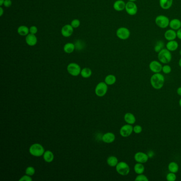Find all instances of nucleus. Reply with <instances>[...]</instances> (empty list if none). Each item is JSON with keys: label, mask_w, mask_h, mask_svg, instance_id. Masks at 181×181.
Returning <instances> with one entry per match:
<instances>
[{"label": "nucleus", "mask_w": 181, "mask_h": 181, "mask_svg": "<svg viewBox=\"0 0 181 181\" xmlns=\"http://www.w3.org/2000/svg\"><path fill=\"white\" fill-rule=\"evenodd\" d=\"M150 83L153 88L156 90L161 89L164 85V76L160 73L154 74L150 78Z\"/></svg>", "instance_id": "nucleus-1"}, {"label": "nucleus", "mask_w": 181, "mask_h": 181, "mask_svg": "<svg viewBox=\"0 0 181 181\" xmlns=\"http://www.w3.org/2000/svg\"><path fill=\"white\" fill-rule=\"evenodd\" d=\"M157 57L159 61L162 64H168L172 60V53L166 48H164L158 53Z\"/></svg>", "instance_id": "nucleus-2"}, {"label": "nucleus", "mask_w": 181, "mask_h": 181, "mask_svg": "<svg viewBox=\"0 0 181 181\" xmlns=\"http://www.w3.org/2000/svg\"><path fill=\"white\" fill-rule=\"evenodd\" d=\"M156 25L161 29L167 28L169 26L170 20L168 17L166 15H157L155 20Z\"/></svg>", "instance_id": "nucleus-3"}, {"label": "nucleus", "mask_w": 181, "mask_h": 181, "mask_svg": "<svg viewBox=\"0 0 181 181\" xmlns=\"http://www.w3.org/2000/svg\"><path fill=\"white\" fill-rule=\"evenodd\" d=\"M29 153L35 157H40L43 155L45 150L43 145L40 143H34L29 148Z\"/></svg>", "instance_id": "nucleus-4"}, {"label": "nucleus", "mask_w": 181, "mask_h": 181, "mask_svg": "<svg viewBox=\"0 0 181 181\" xmlns=\"http://www.w3.org/2000/svg\"><path fill=\"white\" fill-rule=\"evenodd\" d=\"M115 167L117 173L121 175H128L130 172V166L124 162H119Z\"/></svg>", "instance_id": "nucleus-5"}, {"label": "nucleus", "mask_w": 181, "mask_h": 181, "mask_svg": "<svg viewBox=\"0 0 181 181\" xmlns=\"http://www.w3.org/2000/svg\"><path fill=\"white\" fill-rule=\"evenodd\" d=\"M116 35L119 39L125 40H128L130 37L131 32L128 28L121 27L117 29Z\"/></svg>", "instance_id": "nucleus-6"}, {"label": "nucleus", "mask_w": 181, "mask_h": 181, "mask_svg": "<svg viewBox=\"0 0 181 181\" xmlns=\"http://www.w3.org/2000/svg\"><path fill=\"white\" fill-rule=\"evenodd\" d=\"M68 73L71 76L76 77L81 74V68L79 64L76 63H71L67 66Z\"/></svg>", "instance_id": "nucleus-7"}, {"label": "nucleus", "mask_w": 181, "mask_h": 181, "mask_svg": "<svg viewBox=\"0 0 181 181\" xmlns=\"http://www.w3.org/2000/svg\"><path fill=\"white\" fill-rule=\"evenodd\" d=\"M125 10L126 13H128V15L133 16V15H136L137 13H138V6L134 2L128 1L126 3Z\"/></svg>", "instance_id": "nucleus-8"}, {"label": "nucleus", "mask_w": 181, "mask_h": 181, "mask_svg": "<svg viewBox=\"0 0 181 181\" xmlns=\"http://www.w3.org/2000/svg\"><path fill=\"white\" fill-rule=\"evenodd\" d=\"M108 90L107 85L104 82H101L97 85L95 88V93L98 97H103Z\"/></svg>", "instance_id": "nucleus-9"}, {"label": "nucleus", "mask_w": 181, "mask_h": 181, "mask_svg": "<svg viewBox=\"0 0 181 181\" xmlns=\"http://www.w3.org/2000/svg\"><path fill=\"white\" fill-rule=\"evenodd\" d=\"M133 132V126H132V125L128 124L123 125L120 130V134L124 138H126L130 136Z\"/></svg>", "instance_id": "nucleus-10"}, {"label": "nucleus", "mask_w": 181, "mask_h": 181, "mask_svg": "<svg viewBox=\"0 0 181 181\" xmlns=\"http://www.w3.org/2000/svg\"><path fill=\"white\" fill-rule=\"evenodd\" d=\"M162 63L159 61L153 60L151 61L149 64L150 70L154 74L160 73L162 71Z\"/></svg>", "instance_id": "nucleus-11"}, {"label": "nucleus", "mask_w": 181, "mask_h": 181, "mask_svg": "<svg viewBox=\"0 0 181 181\" xmlns=\"http://www.w3.org/2000/svg\"><path fill=\"white\" fill-rule=\"evenodd\" d=\"M149 158L147 154L142 151H138L135 154L134 156V160L136 162L142 164H145V162H147Z\"/></svg>", "instance_id": "nucleus-12"}, {"label": "nucleus", "mask_w": 181, "mask_h": 181, "mask_svg": "<svg viewBox=\"0 0 181 181\" xmlns=\"http://www.w3.org/2000/svg\"><path fill=\"white\" fill-rule=\"evenodd\" d=\"M74 28L71 25H65L61 29V34L64 37H69L74 32Z\"/></svg>", "instance_id": "nucleus-13"}, {"label": "nucleus", "mask_w": 181, "mask_h": 181, "mask_svg": "<svg viewBox=\"0 0 181 181\" xmlns=\"http://www.w3.org/2000/svg\"><path fill=\"white\" fill-rule=\"evenodd\" d=\"M164 37L167 41L175 40L177 38L176 31L172 29L166 30L164 33Z\"/></svg>", "instance_id": "nucleus-14"}, {"label": "nucleus", "mask_w": 181, "mask_h": 181, "mask_svg": "<svg viewBox=\"0 0 181 181\" xmlns=\"http://www.w3.org/2000/svg\"><path fill=\"white\" fill-rule=\"evenodd\" d=\"M37 38L35 35L29 34L26 37V42L28 45L34 46L37 43Z\"/></svg>", "instance_id": "nucleus-15"}, {"label": "nucleus", "mask_w": 181, "mask_h": 181, "mask_svg": "<svg viewBox=\"0 0 181 181\" xmlns=\"http://www.w3.org/2000/svg\"><path fill=\"white\" fill-rule=\"evenodd\" d=\"M126 6V3L123 0H116L113 4L114 9L118 12L122 11L124 10Z\"/></svg>", "instance_id": "nucleus-16"}, {"label": "nucleus", "mask_w": 181, "mask_h": 181, "mask_svg": "<svg viewBox=\"0 0 181 181\" xmlns=\"http://www.w3.org/2000/svg\"><path fill=\"white\" fill-rule=\"evenodd\" d=\"M115 140V134L112 132L106 133L102 137V140L106 143H111Z\"/></svg>", "instance_id": "nucleus-17"}, {"label": "nucleus", "mask_w": 181, "mask_h": 181, "mask_svg": "<svg viewBox=\"0 0 181 181\" xmlns=\"http://www.w3.org/2000/svg\"><path fill=\"white\" fill-rule=\"evenodd\" d=\"M165 46L168 51L172 52L176 51L179 48V45L176 40H173L168 41V42L166 43Z\"/></svg>", "instance_id": "nucleus-18"}, {"label": "nucleus", "mask_w": 181, "mask_h": 181, "mask_svg": "<svg viewBox=\"0 0 181 181\" xmlns=\"http://www.w3.org/2000/svg\"><path fill=\"white\" fill-rule=\"evenodd\" d=\"M169 27L170 28L177 31L181 28V21L177 18L172 19L170 20Z\"/></svg>", "instance_id": "nucleus-19"}, {"label": "nucleus", "mask_w": 181, "mask_h": 181, "mask_svg": "<svg viewBox=\"0 0 181 181\" xmlns=\"http://www.w3.org/2000/svg\"><path fill=\"white\" fill-rule=\"evenodd\" d=\"M160 8L163 10H168L172 7L173 0H159Z\"/></svg>", "instance_id": "nucleus-20"}, {"label": "nucleus", "mask_w": 181, "mask_h": 181, "mask_svg": "<svg viewBox=\"0 0 181 181\" xmlns=\"http://www.w3.org/2000/svg\"><path fill=\"white\" fill-rule=\"evenodd\" d=\"M124 120L126 124L133 125L136 122V118L133 114L131 113H126L124 116Z\"/></svg>", "instance_id": "nucleus-21"}, {"label": "nucleus", "mask_w": 181, "mask_h": 181, "mask_svg": "<svg viewBox=\"0 0 181 181\" xmlns=\"http://www.w3.org/2000/svg\"><path fill=\"white\" fill-rule=\"evenodd\" d=\"M17 32L19 35L22 36H26L29 34V28L27 26L23 25L18 28Z\"/></svg>", "instance_id": "nucleus-22"}, {"label": "nucleus", "mask_w": 181, "mask_h": 181, "mask_svg": "<svg viewBox=\"0 0 181 181\" xmlns=\"http://www.w3.org/2000/svg\"><path fill=\"white\" fill-rule=\"evenodd\" d=\"M43 158L46 162H53L54 158V154L50 150H47V151H45V153L43 154Z\"/></svg>", "instance_id": "nucleus-23"}, {"label": "nucleus", "mask_w": 181, "mask_h": 181, "mask_svg": "<svg viewBox=\"0 0 181 181\" xmlns=\"http://www.w3.org/2000/svg\"><path fill=\"white\" fill-rule=\"evenodd\" d=\"M76 48L75 44L72 43H67L64 45L63 50L64 52L68 54H71L74 52V50Z\"/></svg>", "instance_id": "nucleus-24"}, {"label": "nucleus", "mask_w": 181, "mask_h": 181, "mask_svg": "<svg viewBox=\"0 0 181 181\" xmlns=\"http://www.w3.org/2000/svg\"><path fill=\"white\" fill-rule=\"evenodd\" d=\"M134 170L137 174H143L145 170V167L143 164L137 162V164L134 165Z\"/></svg>", "instance_id": "nucleus-25"}, {"label": "nucleus", "mask_w": 181, "mask_h": 181, "mask_svg": "<svg viewBox=\"0 0 181 181\" xmlns=\"http://www.w3.org/2000/svg\"><path fill=\"white\" fill-rule=\"evenodd\" d=\"M168 169L170 172L177 173L179 170V166L177 162H172L168 164Z\"/></svg>", "instance_id": "nucleus-26"}, {"label": "nucleus", "mask_w": 181, "mask_h": 181, "mask_svg": "<svg viewBox=\"0 0 181 181\" xmlns=\"http://www.w3.org/2000/svg\"><path fill=\"white\" fill-rule=\"evenodd\" d=\"M107 163L111 167H116L117 164L119 163V160L116 157L111 156L109 157H108L107 159Z\"/></svg>", "instance_id": "nucleus-27"}, {"label": "nucleus", "mask_w": 181, "mask_h": 181, "mask_svg": "<svg viewBox=\"0 0 181 181\" xmlns=\"http://www.w3.org/2000/svg\"><path fill=\"white\" fill-rule=\"evenodd\" d=\"M116 78L113 74H109L106 76L105 79V82L107 85H113L116 82Z\"/></svg>", "instance_id": "nucleus-28"}, {"label": "nucleus", "mask_w": 181, "mask_h": 181, "mask_svg": "<svg viewBox=\"0 0 181 181\" xmlns=\"http://www.w3.org/2000/svg\"><path fill=\"white\" fill-rule=\"evenodd\" d=\"M164 42L162 40H158L157 42L154 46V51L156 53H159L160 51L164 48Z\"/></svg>", "instance_id": "nucleus-29"}, {"label": "nucleus", "mask_w": 181, "mask_h": 181, "mask_svg": "<svg viewBox=\"0 0 181 181\" xmlns=\"http://www.w3.org/2000/svg\"><path fill=\"white\" fill-rule=\"evenodd\" d=\"M81 76L84 78H88L91 77L92 74V71L90 69L88 68H83L81 70Z\"/></svg>", "instance_id": "nucleus-30"}, {"label": "nucleus", "mask_w": 181, "mask_h": 181, "mask_svg": "<svg viewBox=\"0 0 181 181\" xmlns=\"http://www.w3.org/2000/svg\"><path fill=\"white\" fill-rule=\"evenodd\" d=\"M166 180L168 181H175L177 177L176 175V173L170 172L169 173L167 174L166 177Z\"/></svg>", "instance_id": "nucleus-31"}, {"label": "nucleus", "mask_w": 181, "mask_h": 181, "mask_svg": "<svg viewBox=\"0 0 181 181\" xmlns=\"http://www.w3.org/2000/svg\"><path fill=\"white\" fill-rule=\"evenodd\" d=\"M136 181H149V179L147 176L144 175L143 174H138L135 179Z\"/></svg>", "instance_id": "nucleus-32"}, {"label": "nucleus", "mask_w": 181, "mask_h": 181, "mask_svg": "<svg viewBox=\"0 0 181 181\" xmlns=\"http://www.w3.org/2000/svg\"><path fill=\"white\" fill-rule=\"evenodd\" d=\"M162 72L166 74H170L172 72V68L168 64H165L164 66H162Z\"/></svg>", "instance_id": "nucleus-33"}, {"label": "nucleus", "mask_w": 181, "mask_h": 181, "mask_svg": "<svg viewBox=\"0 0 181 181\" xmlns=\"http://www.w3.org/2000/svg\"><path fill=\"white\" fill-rule=\"evenodd\" d=\"M26 174L29 176H32L35 173V170L34 167L29 166L26 169Z\"/></svg>", "instance_id": "nucleus-34"}, {"label": "nucleus", "mask_w": 181, "mask_h": 181, "mask_svg": "<svg viewBox=\"0 0 181 181\" xmlns=\"http://www.w3.org/2000/svg\"><path fill=\"white\" fill-rule=\"evenodd\" d=\"M80 24H81V23H80L79 20L76 19H74L71 21L70 25H71L72 27L74 28H77L80 26Z\"/></svg>", "instance_id": "nucleus-35"}, {"label": "nucleus", "mask_w": 181, "mask_h": 181, "mask_svg": "<svg viewBox=\"0 0 181 181\" xmlns=\"http://www.w3.org/2000/svg\"><path fill=\"white\" fill-rule=\"evenodd\" d=\"M142 131V128L140 125H136L133 126V132L136 134H140Z\"/></svg>", "instance_id": "nucleus-36"}, {"label": "nucleus", "mask_w": 181, "mask_h": 181, "mask_svg": "<svg viewBox=\"0 0 181 181\" xmlns=\"http://www.w3.org/2000/svg\"><path fill=\"white\" fill-rule=\"evenodd\" d=\"M37 32H38V28L35 26H32L29 28V33L30 34L35 35L37 33Z\"/></svg>", "instance_id": "nucleus-37"}, {"label": "nucleus", "mask_w": 181, "mask_h": 181, "mask_svg": "<svg viewBox=\"0 0 181 181\" xmlns=\"http://www.w3.org/2000/svg\"><path fill=\"white\" fill-rule=\"evenodd\" d=\"M32 179L30 176L26 175L23 176V177H21L19 181H32Z\"/></svg>", "instance_id": "nucleus-38"}, {"label": "nucleus", "mask_w": 181, "mask_h": 181, "mask_svg": "<svg viewBox=\"0 0 181 181\" xmlns=\"http://www.w3.org/2000/svg\"><path fill=\"white\" fill-rule=\"evenodd\" d=\"M12 2L11 0H4L3 6L6 8H9L12 6Z\"/></svg>", "instance_id": "nucleus-39"}, {"label": "nucleus", "mask_w": 181, "mask_h": 181, "mask_svg": "<svg viewBox=\"0 0 181 181\" xmlns=\"http://www.w3.org/2000/svg\"><path fill=\"white\" fill-rule=\"evenodd\" d=\"M176 34H177V38L181 40V28L176 31Z\"/></svg>", "instance_id": "nucleus-40"}, {"label": "nucleus", "mask_w": 181, "mask_h": 181, "mask_svg": "<svg viewBox=\"0 0 181 181\" xmlns=\"http://www.w3.org/2000/svg\"><path fill=\"white\" fill-rule=\"evenodd\" d=\"M176 92H177V94L178 95H179V96H181V87H179L177 88Z\"/></svg>", "instance_id": "nucleus-41"}, {"label": "nucleus", "mask_w": 181, "mask_h": 181, "mask_svg": "<svg viewBox=\"0 0 181 181\" xmlns=\"http://www.w3.org/2000/svg\"><path fill=\"white\" fill-rule=\"evenodd\" d=\"M3 13H4V10L1 6L0 7V16L1 17H2V15H3Z\"/></svg>", "instance_id": "nucleus-42"}, {"label": "nucleus", "mask_w": 181, "mask_h": 181, "mask_svg": "<svg viewBox=\"0 0 181 181\" xmlns=\"http://www.w3.org/2000/svg\"><path fill=\"white\" fill-rule=\"evenodd\" d=\"M148 155L149 157H150V155H151V157H153V155H154V153H153V151H150V152H149V153L148 154Z\"/></svg>", "instance_id": "nucleus-43"}, {"label": "nucleus", "mask_w": 181, "mask_h": 181, "mask_svg": "<svg viewBox=\"0 0 181 181\" xmlns=\"http://www.w3.org/2000/svg\"><path fill=\"white\" fill-rule=\"evenodd\" d=\"M4 0H0V6H3V3H4Z\"/></svg>", "instance_id": "nucleus-44"}, {"label": "nucleus", "mask_w": 181, "mask_h": 181, "mask_svg": "<svg viewBox=\"0 0 181 181\" xmlns=\"http://www.w3.org/2000/svg\"><path fill=\"white\" fill-rule=\"evenodd\" d=\"M179 67L181 68V57L179 61Z\"/></svg>", "instance_id": "nucleus-45"}, {"label": "nucleus", "mask_w": 181, "mask_h": 181, "mask_svg": "<svg viewBox=\"0 0 181 181\" xmlns=\"http://www.w3.org/2000/svg\"><path fill=\"white\" fill-rule=\"evenodd\" d=\"M179 105L180 107H181V98L179 99Z\"/></svg>", "instance_id": "nucleus-46"}, {"label": "nucleus", "mask_w": 181, "mask_h": 181, "mask_svg": "<svg viewBox=\"0 0 181 181\" xmlns=\"http://www.w3.org/2000/svg\"><path fill=\"white\" fill-rule=\"evenodd\" d=\"M128 1H131V2H136L137 0H128Z\"/></svg>", "instance_id": "nucleus-47"}, {"label": "nucleus", "mask_w": 181, "mask_h": 181, "mask_svg": "<svg viewBox=\"0 0 181 181\" xmlns=\"http://www.w3.org/2000/svg\"><path fill=\"white\" fill-rule=\"evenodd\" d=\"M179 54L181 56V49H180L179 51Z\"/></svg>", "instance_id": "nucleus-48"}]
</instances>
